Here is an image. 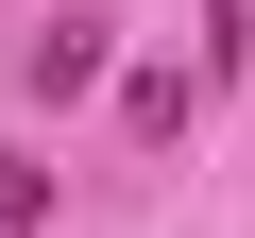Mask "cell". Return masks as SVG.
<instances>
[{
  "label": "cell",
  "mask_w": 255,
  "mask_h": 238,
  "mask_svg": "<svg viewBox=\"0 0 255 238\" xmlns=\"http://www.w3.org/2000/svg\"><path fill=\"white\" fill-rule=\"evenodd\" d=\"M0 238H51V170L34 153H0Z\"/></svg>",
  "instance_id": "obj_3"
},
{
  "label": "cell",
  "mask_w": 255,
  "mask_h": 238,
  "mask_svg": "<svg viewBox=\"0 0 255 238\" xmlns=\"http://www.w3.org/2000/svg\"><path fill=\"white\" fill-rule=\"evenodd\" d=\"M187 102H204L187 68H136V85H119V136H187Z\"/></svg>",
  "instance_id": "obj_2"
},
{
  "label": "cell",
  "mask_w": 255,
  "mask_h": 238,
  "mask_svg": "<svg viewBox=\"0 0 255 238\" xmlns=\"http://www.w3.org/2000/svg\"><path fill=\"white\" fill-rule=\"evenodd\" d=\"M85 85H102V17H51L34 34V102H85Z\"/></svg>",
  "instance_id": "obj_1"
},
{
  "label": "cell",
  "mask_w": 255,
  "mask_h": 238,
  "mask_svg": "<svg viewBox=\"0 0 255 238\" xmlns=\"http://www.w3.org/2000/svg\"><path fill=\"white\" fill-rule=\"evenodd\" d=\"M204 34H221V51H238V34H255V0H204Z\"/></svg>",
  "instance_id": "obj_4"
}]
</instances>
